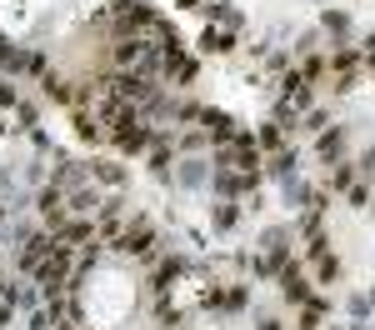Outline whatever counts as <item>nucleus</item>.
<instances>
[{"label":"nucleus","instance_id":"f257e3e1","mask_svg":"<svg viewBox=\"0 0 375 330\" xmlns=\"http://www.w3.org/2000/svg\"><path fill=\"white\" fill-rule=\"evenodd\" d=\"M116 245H121L125 255H150V250H155V226H150L145 215H135L130 226L121 231V240H116Z\"/></svg>","mask_w":375,"mask_h":330},{"label":"nucleus","instance_id":"f03ea898","mask_svg":"<svg viewBox=\"0 0 375 330\" xmlns=\"http://www.w3.org/2000/svg\"><path fill=\"white\" fill-rule=\"evenodd\" d=\"M35 205H40V215H45V226H50V231H61V226H66V205H70V195H66L61 185H45V190L35 195Z\"/></svg>","mask_w":375,"mask_h":330},{"label":"nucleus","instance_id":"7ed1b4c3","mask_svg":"<svg viewBox=\"0 0 375 330\" xmlns=\"http://www.w3.org/2000/svg\"><path fill=\"white\" fill-rule=\"evenodd\" d=\"M281 295H285L290 305H305V300H310V281H305L300 265H285V270H281Z\"/></svg>","mask_w":375,"mask_h":330},{"label":"nucleus","instance_id":"20e7f679","mask_svg":"<svg viewBox=\"0 0 375 330\" xmlns=\"http://www.w3.org/2000/svg\"><path fill=\"white\" fill-rule=\"evenodd\" d=\"M200 126H205V135L216 140V145H230L235 140V121L226 116V110H200Z\"/></svg>","mask_w":375,"mask_h":330},{"label":"nucleus","instance_id":"39448f33","mask_svg":"<svg viewBox=\"0 0 375 330\" xmlns=\"http://www.w3.org/2000/svg\"><path fill=\"white\" fill-rule=\"evenodd\" d=\"M150 140H155V130H150V126H145V121H140V126H130V130H121V135H116V145H121V155H135V150H145V145H150Z\"/></svg>","mask_w":375,"mask_h":330},{"label":"nucleus","instance_id":"423d86ee","mask_svg":"<svg viewBox=\"0 0 375 330\" xmlns=\"http://www.w3.org/2000/svg\"><path fill=\"white\" fill-rule=\"evenodd\" d=\"M90 236H95V226H85V220H66V226L56 231V240L70 245V250H75V245H90Z\"/></svg>","mask_w":375,"mask_h":330},{"label":"nucleus","instance_id":"0eeeda50","mask_svg":"<svg viewBox=\"0 0 375 330\" xmlns=\"http://www.w3.org/2000/svg\"><path fill=\"white\" fill-rule=\"evenodd\" d=\"M200 50H205V55H230V50H235V35H230V30H216V25H210V30L200 35Z\"/></svg>","mask_w":375,"mask_h":330},{"label":"nucleus","instance_id":"6e6552de","mask_svg":"<svg viewBox=\"0 0 375 330\" xmlns=\"http://www.w3.org/2000/svg\"><path fill=\"white\" fill-rule=\"evenodd\" d=\"M180 275H185V260H160L155 281H150V286H155V295H166V291H171V286L180 281Z\"/></svg>","mask_w":375,"mask_h":330},{"label":"nucleus","instance_id":"1a4fd4ad","mask_svg":"<svg viewBox=\"0 0 375 330\" xmlns=\"http://www.w3.org/2000/svg\"><path fill=\"white\" fill-rule=\"evenodd\" d=\"M85 176H90V171H80L75 160H61V171H56V185H61L66 195H70V190H85Z\"/></svg>","mask_w":375,"mask_h":330},{"label":"nucleus","instance_id":"9d476101","mask_svg":"<svg viewBox=\"0 0 375 330\" xmlns=\"http://www.w3.org/2000/svg\"><path fill=\"white\" fill-rule=\"evenodd\" d=\"M326 310H331L326 300H320V295H310V300L300 305V325H295V330H320V320H326Z\"/></svg>","mask_w":375,"mask_h":330},{"label":"nucleus","instance_id":"9b49d317","mask_svg":"<svg viewBox=\"0 0 375 330\" xmlns=\"http://www.w3.org/2000/svg\"><path fill=\"white\" fill-rule=\"evenodd\" d=\"M40 90H45V100H61V105H66V100H75V90H70L56 71H45V75H40Z\"/></svg>","mask_w":375,"mask_h":330},{"label":"nucleus","instance_id":"f8f14e48","mask_svg":"<svg viewBox=\"0 0 375 330\" xmlns=\"http://www.w3.org/2000/svg\"><path fill=\"white\" fill-rule=\"evenodd\" d=\"M315 150H320V160H331V165H336V155L345 150V130H320Z\"/></svg>","mask_w":375,"mask_h":330},{"label":"nucleus","instance_id":"ddd939ff","mask_svg":"<svg viewBox=\"0 0 375 330\" xmlns=\"http://www.w3.org/2000/svg\"><path fill=\"white\" fill-rule=\"evenodd\" d=\"M90 176L105 181V185H125V171H121L116 160H95V165H90Z\"/></svg>","mask_w":375,"mask_h":330},{"label":"nucleus","instance_id":"4468645a","mask_svg":"<svg viewBox=\"0 0 375 330\" xmlns=\"http://www.w3.org/2000/svg\"><path fill=\"white\" fill-rule=\"evenodd\" d=\"M210 20H226V25H240V16H235V6H230V0H205V6H200Z\"/></svg>","mask_w":375,"mask_h":330},{"label":"nucleus","instance_id":"2eb2a0df","mask_svg":"<svg viewBox=\"0 0 375 330\" xmlns=\"http://www.w3.org/2000/svg\"><path fill=\"white\" fill-rule=\"evenodd\" d=\"M150 171L166 181L171 176V145H166V135H155V155H150Z\"/></svg>","mask_w":375,"mask_h":330},{"label":"nucleus","instance_id":"dca6fc26","mask_svg":"<svg viewBox=\"0 0 375 330\" xmlns=\"http://www.w3.org/2000/svg\"><path fill=\"white\" fill-rule=\"evenodd\" d=\"M355 66H360V50H350V45L331 55V71H336V75H355Z\"/></svg>","mask_w":375,"mask_h":330},{"label":"nucleus","instance_id":"f3484780","mask_svg":"<svg viewBox=\"0 0 375 330\" xmlns=\"http://www.w3.org/2000/svg\"><path fill=\"white\" fill-rule=\"evenodd\" d=\"M255 145H260V150H285V130H281V126H260V130H255Z\"/></svg>","mask_w":375,"mask_h":330},{"label":"nucleus","instance_id":"a211bd4d","mask_svg":"<svg viewBox=\"0 0 375 330\" xmlns=\"http://www.w3.org/2000/svg\"><path fill=\"white\" fill-rule=\"evenodd\" d=\"M315 275H320L326 286H331V281H340V260H336L331 250H326V255H315Z\"/></svg>","mask_w":375,"mask_h":330},{"label":"nucleus","instance_id":"6ab92c4d","mask_svg":"<svg viewBox=\"0 0 375 330\" xmlns=\"http://www.w3.org/2000/svg\"><path fill=\"white\" fill-rule=\"evenodd\" d=\"M75 130H80V140H100V135H105L100 116H75Z\"/></svg>","mask_w":375,"mask_h":330},{"label":"nucleus","instance_id":"aec40b11","mask_svg":"<svg viewBox=\"0 0 375 330\" xmlns=\"http://www.w3.org/2000/svg\"><path fill=\"white\" fill-rule=\"evenodd\" d=\"M70 210L90 215V210H100V195H95V190H70Z\"/></svg>","mask_w":375,"mask_h":330},{"label":"nucleus","instance_id":"412c9836","mask_svg":"<svg viewBox=\"0 0 375 330\" xmlns=\"http://www.w3.org/2000/svg\"><path fill=\"white\" fill-rule=\"evenodd\" d=\"M210 220H216V231H235L240 210H235V205H216V210H210Z\"/></svg>","mask_w":375,"mask_h":330},{"label":"nucleus","instance_id":"4be33fe9","mask_svg":"<svg viewBox=\"0 0 375 330\" xmlns=\"http://www.w3.org/2000/svg\"><path fill=\"white\" fill-rule=\"evenodd\" d=\"M300 165V155H290V150H276V165H271V176H281V181H290V171Z\"/></svg>","mask_w":375,"mask_h":330},{"label":"nucleus","instance_id":"5701e85b","mask_svg":"<svg viewBox=\"0 0 375 330\" xmlns=\"http://www.w3.org/2000/svg\"><path fill=\"white\" fill-rule=\"evenodd\" d=\"M350 185H355V171H350V165H331V190H340V195H345Z\"/></svg>","mask_w":375,"mask_h":330},{"label":"nucleus","instance_id":"b1692460","mask_svg":"<svg viewBox=\"0 0 375 330\" xmlns=\"http://www.w3.org/2000/svg\"><path fill=\"white\" fill-rule=\"evenodd\" d=\"M326 30L331 35H350V16L345 11H326Z\"/></svg>","mask_w":375,"mask_h":330},{"label":"nucleus","instance_id":"393cba45","mask_svg":"<svg viewBox=\"0 0 375 330\" xmlns=\"http://www.w3.org/2000/svg\"><path fill=\"white\" fill-rule=\"evenodd\" d=\"M180 181H185V185H200V181H205V165H200V160H185V171H180Z\"/></svg>","mask_w":375,"mask_h":330},{"label":"nucleus","instance_id":"a878e982","mask_svg":"<svg viewBox=\"0 0 375 330\" xmlns=\"http://www.w3.org/2000/svg\"><path fill=\"white\" fill-rule=\"evenodd\" d=\"M300 75H305V80H315V75H326V61H320V55H305V66H300Z\"/></svg>","mask_w":375,"mask_h":330},{"label":"nucleus","instance_id":"bb28decb","mask_svg":"<svg viewBox=\"0 0 375 330\" xmlns=\"http://www.w3.org/2000/svg\"><path fill=\"white\" fill-rule=\"evenodd\" d=\"M160 325H166V330H176V325H180V310H171V300H166V295H160Z\"/></svg>","mask_w":375,"mask_h":330},{"label":"nucleus","instance_id":"cd10ccee","mask_svg":"<svg viewBox=\"0 0 375 330\" xmlns=\"http://www.w3.org/2000/svg\"><path fill=\"white\" fill-rule=\"evenodd\" d=\"M345 200H350L355 210H360V205H370V185H350V190H345Z\"/></svg>","mask_w":375,"mask_h":330},{"label":"nucleus","instance_id":"c85d7f7f","mask_svg":"<svg viewBox=\"0 0 375 330\" xmlns=\"http://www.w3.org/2000/svg\"><path fill=\"white\" fill-rule=\"evenodd\" d=\"M305 130H326V110H310V116H305Z\"/></svg>","mask_w":375,"mask_h":330},{"label":"nucleus","instance_id":"c756f323","mask_svg":"<svg viewBox=\"0 0 375 330\" xmlns=\"http://www.w3.org/2000/svg\"><path fill=\"white\" fill-rule=\"evenodd\" d=\"M176 121H200V105H176Z\"/></svg>","mask_w":375,"mask_h":330},{"label":"nucleus","instance_id":"7c9ffc66","mask_svg":"<svg viewBox=\"0 0 375 330\" xmlns=\"http://www.w3.org/2000/svg\"><path fill=\"white\" fill-rule=\"evenodd\" d=\"M16 116H20V121H25V130H30V126H35V105H25V100H20V105H16Z\"/></svg>","mask_w":375,"mask_h":330},{"label":"nucleus","instance_id":"2f4dec72","mask_svg":"<svg viewBox=\"0 0 375 330\" xmlns=\"http://www.w3.org/2000/svg\"><path fill=\"white\" fill-rule=\"evenodd\" d=\"M360 61H365V66H375V30L365 35V50H360Z\"/></svg>","mask_w":375,"mask_h":330},{"label":"nucleus","instance_id":"473e14b6","mask_svg":"<svg viewBox=\"0 0 375 330\" xmlns=\"http://www.w3.org/2000/svg\"><path fill=\"white\" fill-rule=\"evenodd\" d=\"M11 105H20V100H16V90H11V85H0V110H11Z\"/></svg>","mask_w":375,"mask_h":330},{"label":"nucleus","instance_id":"72a5a7b5","mask_svg":"<svg viewBox=\"0 0 375 330\" xmlns=\"http://www.w3.org/2000/svg\"><path fill=\"white\" fill-rule=\"evenodd\" d=\"M360 171H365V176L375 181V150H365V155H360Z\"/></svg>","mask_w":375,"mask_h":330},{"label":"nucleus","instance_id":"f704fd0d","mask_svg":"<svg viewBox=\"0 0 375 330\" xmlns=\"http://www.w3.org/2000/svg\"><path fill=\"white\" fill-rule=\"evenodd\" d=\"M260 330H281V320H260Z\"/></svg>","mask_w":375,"mask_h":330},{"label":"nucleus","instance_id":"c9c22d12","mask_svg":"<svg viewBox=\"0 0 375 330\" xmlns=\"http://www.w3.org/2000/svg\"><path fill=\"white\" fill-rule=\"evenodd\" d=\"M180 6H185V11H190V6H200V0H180Z\"/></svg>","mask_w":375,"mask_h":330},{"label":"nucleus","instance_id":"e433bc0d","mask_svg":"<svg viewBox=\"0 0 375 330\" xmlns=\"http://www.w3.org/2000/svg\"><path fill=\"white\" fill-rule=\"evenodd\" d=\"M365 300H370V305H375V291H370V295H365Z\"/></svg>","mask_w":375,"mask_h":330},{"label":"nucleus","instance_id":"4c0bfd02","mask_svg":"<svg viewBox=\"0 0 375 330\" xmlns=\"http://www.w3.org/2000/svg\"><path fill=\"white\" fill-rule=\"evenodd\" d=\"M0 135H6V121H0Z\"/></svg>","mask_w":375,"mask_h":330}]
</instances>
